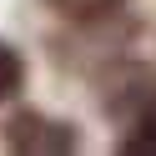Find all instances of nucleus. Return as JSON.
Returning <instances> with one entry per match:
<instances>
[{
	"label": "nucleus",
	"mask_w": 156,
	"mask_h": 156,
	"mask_svg": "<svg viewBox=\"0 0 156 156\" xmlns=\"http://www.w3.org/2000/svg\"><path fill=\"white\" fill-rule=\"evenodd\" d=\"M41 5L71 25H106L126 10V0H41Z\"/></svg>",
	"instance_id": "nucleus-2"
},
{
	"label": "nucleus",
	"mask_w": 156,
	"mask_h": 156,
	"mask_svg": "<svg viewBox=\"0 0 156 156\" xmlns=\"http://www.w3.org/2000/svg\"><path fill=\"white\" fill-rule=\"evenodd\" d=\"M25 76H30V71H25V55L15 51L10 41H0V106L15 101V96L25 91Z\"/></svg>",
	"instance_id": "nucleus-4"
},
{
	"label": "nucleus",
	"mask_w": 156,
	"mask_h": 156,
	"mask_svg": "<svg viewBox=\"0 0 156 156\" xmlns=\"http://www.w3.org/2000/svg\"><path fill=\"white\" fill-rule=\"evenodd\" d=\"M0 146L20 156H71L81 151V126L45 111H15L0 121Z\"/></svg>",
	"instance_id": "nucleus-1"
},
{
	"label": "nucleus",
	"mask_w": 156,
	"mask_h": 156,
	"mask_svg": "<svg viewBox=\"0 0 156 156\" xmlns=\"http://www.w3.org/2000/svg\"><path fill=\"white\" fill-rule=\"evenodd\" d=\"M116 151H126V156H156V111L126 121V131L116 136Z\"/></svg>",
	"instance_id": "nucleus-3"
}]
</instances>
